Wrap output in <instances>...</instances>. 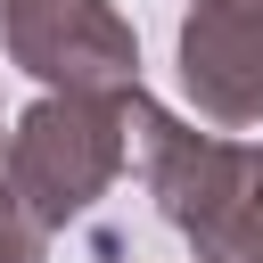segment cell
Returning <instances> with one entry per match:
<instances>
[{
    "label": "cell",
    "mask_w": 263,
    "mask_h": 263,
    "mask_svg": "<svg viewBox=\"0 0 263 263\" xmlns=\"http://www.w3.org/2000/svg\"><path fill=\"white\" fill-rule=\"evenodd\" d=\"M132 164L197 263H263V140H230L205 115L181 123L132 82Z\"/></svg>",
    "instance_id": "6da1fadb"
},
{
    "label": "cell",
    "mask_w": 263,
    "mask_h": 263,
    "mask_svg": "<svg viewBox=\"0 0 263 263\" xmlns=\"http://www.w3.org/2000/svg\"><path fill=\"white\" fill-rule=\"evenodd\" d=\"M132 164V90H41L8 123V189L41 230L82 222Z\"/></svg>",
    "instance_id": "7a4b0ae2"
},
{
    "label": "cell",
    "mask_w": 263,
    "mask_h": 263,
    "mask_svg": "<svg viewBox=\"0 0 263 263\" xmlns=\"http://www.w3.org/2000/svg\"><path fill=\"white\" fill-rule=\"evenodd\" d=\"M8 66H25L41 90H132L140 82V33L115 0H0Z\"/></svg>",
    "instance_id": "3957f363"
},
{
    "label": "cell",
    "mask_w": 263,
    "mask_h": 263,
    "mask_svg": "<svg viewBox=\"0 0 263 263\" xmlns=\"http://www.w3.org/2000/svg\"><path fill=\"white\" fill-rule=\"evenodd\" d=\"M173 58H181V90L205 123H222V132L263 123V0H189Z\"/></svg>",
    "instance_id": "277c9868"
},
{
    "label": "cell",
    "mask_w": 263,
    "mask_h": 263,
    "mask_svg": "<svg viewBox=\"0 0 263 263\" xmlns=\"http://www.w3.org/2000/svg\"><path fill=\"white\" fill-rule=\"evenodd\" d=\"M41 247H49V230L16 205V189L0 197V263H41Z\"/></svg>",
    "instance_id": "5b68a950"
},
{
    "label": "cell",
    "mask_w": 263,
    "mask_h": 263,
    "mask_svg": "<svg viewBox=\"0 0 263 263\" xmlns=\"http://www.w3.org/2000/svg\"><path fill=\"white\" fill-rule=\"evenodd\" d=\"M0 197H8V132H0Z\"/></svg>",
    "instance_id": "8992f818"
}]
</instances>
